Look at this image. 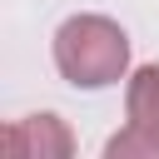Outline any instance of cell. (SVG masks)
Here are the masks:
<instances>
[{"instance_id":"cell-1","label":"cell","mask_w":159,"mask_h":159,"mask_svg":"<svg viewBox=\"0 0 159 159\" xmlns=\"http://www.w3.org/2000/svg\"><path fill=\"white\" fill-rule=\"evenodd\" d=\"M55 65L75 89H104L129 65V35L104 15H75L55 30Z\"/></svg>"},{"instance_id":"cell-2","label":"cell","mask_w":159,"mask_h":159,"mask_svg":"<svg viewBox=\"0 0 159 159\" xmlns=\"http://www.w3.org/2000/svg\"><path fill=\"white\" fill-rule=\"evenodd\" d=\"M109 159H129V154H159V65L134 70L129 80V129L114 134L104 144Z\"/></svg>"},{"instance_id":"cell-3","label":"cell","mask_w":159,"mask_h":159,"mask_svg":"<svg viewBox=\"0 0 159 159\" xmlns=\"http://www.w3.org/2000/svg\"><path fill=\"white\" fill-rule=\"evenodd\" d=\"M75 139L55 114H35L5 129V159H70Z\"/></svg>"}]
</instances>
